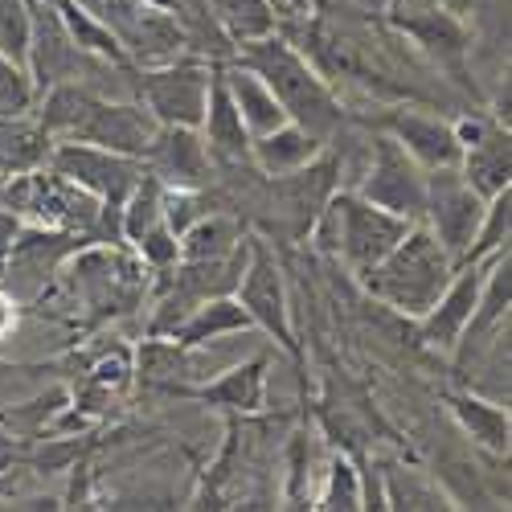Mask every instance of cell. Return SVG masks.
Segmentation results:
<instances>
[{
  "label": "cell",
  "instance_id": "cell-1",
  "mask_svg": "<svg viewBox=\"0 0 512 512\" xmlns=\"http://www.w3.org/2000/svg\"><path fill=\"white\" fill-rule=\"evenodd\" d=\"M234 58H242L250 70H259L263 82L275 91V99L283 103L287 119L304 123L324 144L345 127V107H340V99L320 78V70L295 50L287 37L271 33L263 41H250V46H242Z\"/></svg>",
  "mask_w": 512,
  "mask_h": 512
},
{
  "label": "cell",
  "instance_id": "cell-2",
  "mask_svg": "<svg viewBox=\"0 0 512 512\" xmlns=\"http://www.w3.org/2000/svg\"><path fill=\"white\" fill-rule=\"evenodd\" d=\"M451 275H455V259L447 254V246L422 222H414L386 259L361 275V283L381 308L418 320L443 295Z\"/></svg>",
  "mask_w": 512,
  "mask_h": 512
},
{
  "label": "cell",
  "instance_id": "cell-3",
  "mask_svg": "<svg viewBox=\"0 0 512 512\" xmlns=\"http://www.w3.org/2000/svg\"><path fill=\"white\" fill-rule=\"evenodd\" d=\"M410 226L414 222L365 201L357 189H336L328 197V205L320 209L312 234L320 238L324 250H332L336 259L361 279L369 267H377L406 238Z\"/></svg>",
  "mask_w": 512,
  "mask_h": 512
},
{
  "label": "cell",
  "instance_id": "cell-4",
  "mask_svg": "<svg viewBox=\"0 0 512 512\" xmlns=\"http://www.w3.org/2000/svg\"><path fill=\"white\" fill-rule=\"evenodd\" d=\"M234 300L246 308L250 324L259 328L267 340L287 353V357H300V340H295V324H291V300H287V279L283 267L275 259V250L267 238L250 234L246 246V267L234 283Z\"/></svg>",
  "mask_w": 512,
  "mask_h": 512
},
{
  "label": "cell",
  "instance_id": "cell-5",
  "mask_svg": "<svg viewBox=\"0 0 512 512\" xmlns=\"http://www.w3.org/2000/svg\"><path fill=\"white\" fill-rule=\"evenodd\" d=\"M213 66L197 54H177L173 62L160 66H144L136 70V99L148 107V115L156 123L168 127H201L205 103H209V82H213Z\"/></svg>",
  "mask_w": 512,
  "mask_h": 512
},
{
  "label": "cell",
  "instance_id": "cell-6",
  "mask_svg": "<svg viewBox=\"0 0 512 512\" xmlns=\"http://www.w3.org/2000/svg\"><path fill=\"white\" fill-rule=\"evenodd\" d=\"M91 238L82 234H66V230H50V226H21L17 242L9 246V254L0 259V287H5L13 300L25 308L33 300L46 295V287L58 279L62 263L78 246H87Z\"/></svg>",
  "mask_w": 512,
  "mask_h": 512
},
{
  "label": "cell",
  "instance_id": "cell-7",
  "mask_svg": "<svg viewBox=\"0 0 512 512\" xmlns=\"http://www.w3.org/2000/svg\"><path fill=\"white\" fill-rule=\"evenodd\" d=\"M357 193L406 222H422L426 213V168L386 132H373L369 160L357 181Z\"/></svg>",
  "mask_w": 512,
  "mask_h": 512
},
{
  "label": "cell",
  "instance_id": "cell-8",
  "mask_svg": "<svg viewBox=\"0 0 512 512\" xmlns=\"http://www.w3.org/2000/svg\"><path fill=\"white\" fill-rule=\"evenodd\" d=\"M46 168H50V173H58V177H66L70 185L87 189L103 205L119 209L123 197L132 193V185L140 181L144 160L111 152V148H99V144H82V140H54Z\"/></svg>",
  "mask_w": 512,
  "mask_h": 512
},
{
  "label": "cell",
  "instance_id": "cell-9",
  "mask_svg": "<svg viewBox=\"0 0 512 512\" xmlns=\"http://www.w3.org/2000/svg\"><path fill=\"white\" fill-rule=\"evenodd\" d=\"M484 205L488 201L463 181L459 164L431 168V173H426V213H422V226L447 246V254L455 263L463 259V250L472 246L476 226L484 218Z\"/></svg>",
  "mask_w": 512,
  "mask_h": 512
},
{
  "label": "cell",
  "instance_id": "cell-10",
  "mask_svg": "<svg viewBox=\"0 0 512 512\" xmlns=\"http://www.w3.org/2000/svg\"><path fill=\"white\" fill-rule=\"evenodd\" d=\"M459 140V173L484 201L512 189V132L492 115L451 119Z\"/></svg>",
  "mask_w": 512,
  "mask_h": 512
},
{
  "label": "cell",
  "instance_id": "cell-11",
  "mask_svg": "<svg viewBox=\"0 0 512 512\" xmlns=\"http://www.w3.org/2000/svg\"><path fill=\"white\" fill-rule=\"evenodd\" d=\"M152 132H156V119L148 115V107L140 99H107L103 91H95L66 140L99 144V148L144 160V148H148Z\"/></svg>",
  "mask_w": 512,
  "mask_h": 512
},
{
  "label": "cell",
  "instance_id": "cell-12",
  "mask_svg": "<svg viewBox=\"0 0 512 512\" xmlns=\"http://www.w3.org/2000/svg\"><path fill=\"white\" fill-rule=\"evenodd\" d=\"M402 37H410L414 46L431 58L439 70L451 78L467 74V58H472V29L467 21L447 9V5H426V9H402L390 17Z\"/></svg>",
  "mask_w": 512,
  "mask_h": 512
},
{
  "label": "cell",
  "instance_id": "cell-13",
  "mask_svg": "<svg viewBox=\"0 0 512 512\" xmlns=\"http://www.w3.org/2000/svg\"><path fill=\"white\" fill-rule=\"evenodd\" d=\"M144 168L164 189H209L213 173H218L197 127H168V123H156V132L144 148Z\"/></svg>",
  "mask_w": 512,
  "mask_h": 512
},
{
  "label": "cell",
  "instance_id": "cell-14",
  "mask_svg": "<svg viewBox=\"0 0 512 512\" xmlns=\"http://www.w3.org/2000/svg\"><path fill=\"white\" fill-rule=\"evenodd\" d=\"M492 259H496V254H492ZM492 259H484V263H459V267H455V275H451V283L443 287V295L414 320L422 345H431V349H439V353H455L467 320H472V312H476L480 287H484V271H488Z\"/></svg>",
  "mask_w": 512,
  "mask_h": 512
},
{
  "label": "cell",
  "instance_id": "cell-15",
  "mask_svg": "<svg viewBox=\"0 0 512 512\" xmlns=\"http://www.w3.org/2000/svg\"><path fill=\"white\" fill-rule=\"evenodd\" d=\"M377 132H386L390 140H398L426 173L431 168H451L459 164V140L455 127L443 115H431L422 107H394L377 119Z\"/></svg>",
  "mask_w": 512,
  "mask_h": 512
},
{
  "label": "cell",
  "instance_id": "cell-16",
  "mask_svg": "<svg viewBox=\"0 0 512 512\" xmlns=\"http://www.w3.org/2000/svg\"><path fill=\"white\" fill-rule=\"evenodd\" d=\"M267 357H250V361H234L230 369H222L218 377H205L197 386H164L177 398H193L205 406H218L226 414H259L267 406Z\"/></svg>",
  "mask_w": 512,
  "mask_h": 512
},
{
  "label": "cell",
  "instance_id": "cell-17",
  "mask_svg": "<svg viewBox=\"0 0 512 512\" xmlns=\"http://www.w3.org/2000/svg\"><path fill=\"white\" fill-rule=\"evenodd\" d=\"M508 304H512V259H508V250H500L496 259L488 263V271H484V287H480L476 312H472V320H467L459 345L451 353L459 365L476 361L492 345V340H500V328L508 324Z\"/></svg>",
  "mask_w": 512,
  "mask_h": 512
},
{
  "label": "cell",
  "instance_id": "cell-18",
  "mask_svg": "<svg viewBox=\"0 0 512 512\" xmlns=\"http://www.w3.org/2000/svg\"><path fill=\"white\" fill-rule=\"evenodd\" d=\"M201 140H205V152L213 160V168L222 164H250V132L246 123L226 91V78L222 70L213 66V82H209V103H205V115H201Z\"/></svg>",
  "mask_w": 512,
  "mask_h": 512
},
{
  "label": "cell",
  "instance_id": "cell-19",
  "mask_svg": "<svg viewBox=\"0 0 512 512\" xmlns=\"http://www.w3.org/2000/svg\"><path fill=\"white\" fill-rule=\"evenodd\" d=\"M324 148L328 144L316 132L287 119V123L250 140V168H259L267 181H279V177H291V173H300V168H308Z\"/></svg>",
  "mask_w": 512,
  "mask_h": 512
},
{
  "label": "cell",
  "instance_id": "cell-20",
  "mask_svg": "<svg viewBox=\"0 0 512 512\" xmlns=\"http://www.w3.org/2000/svg\"><path fill=\"white\" fill-rule=\"evenodd\" d=\"M455 426L463 431V439L472 443L476 451L492 455V459H508L512 451V418H508V406L496 402V398H480V394H447L443 398Z\"/></svg>",
  "mask_w": 512,
  "mask_h": 512
},
{
  "label": "cell",
  "instance_id": "cell-21",
  "mask_svg": "<svg viewBox=\"0 0 512 512\" xmlns=\"http://www.w3.org/2000/svg\"><path fill=\"white\" fill-rule=\"evenodd\" d=\"M246 332H254V324L230 291V295H209L197 308H189L177 320V328L168 332V340H177L181 349H209V345H222V340L246 336Z\"/></svg>",
  "mask_w": 512,
  "mask_h": 512
},
{
  "label": "cell",
  "instance_id": "cell-22",
  "mask_svg": "<svg viewBox=\"0 0 512 512\" xmlns=\"http://www.w3.org/2000/svg\"><path fill=\"white\" fill-rule=\"evenodd\" d=\"M218 70H222V78H226V91H230V99H234V107H238V115H242V123H246L250 140L263 136V132H271V127H279V123H287L283 103L275 99V91L263 82L259 70H250L242 58L218 62Z\"/></svg>",
  "mask_w": 512,
  "mask_h": 512
},
{
  "label": "cell",
  "instance_id": "cell-23",
  "mask_svg": "<svg viewBox=\"0 0 512 512\" xmlns=\"http://www.w3.org/2000/svg\"><path fill=\"white\" fill-rule=\"evenodd\" d=\"M54 136L37 123V115H0V173L21 177L33 168H46Z\"/></svg>",
  "mask_w": 512,
  "mask_h": 512
},
{
  "label": "cell",
  "instance_id": "cell-24",
  "mask_svg": "<svg viewBox=\"0 0 512 512\" xmlns=\"http://www.w3.org/2000/svg\"><path fill=\"white\" fill-rule=\"evenodd\" d=\"M246 238V226L242 218H234L230 209H213L205 213L201 222H193L185 234H181V259L185 263H205V259H226L234 254Z\"/></svg>",
  "mask_w": 512,
  "mask_h": 512
},
{
  "label": "cell",
  "instance_id": "cell-25",
  "mask_svg": "<svg viewBox=\"0 0 512 512\" xmlns=\"http://www.w3.org/2000/svg\"><path fill=\"white\" fill-rule=\"evenodd\" d=\"M209 13L218 17V25L226 29V37L234 46H250V41H263L271 33H279V5L275 0H205Z\"/></svg>",
  "mask_w": 512,
  "mask_h": 512
},
{
  "label": "cell",
  "instance_id": "cell-26",
  "mask_svg": "<svg viewBox=\"0 0 512 512\" xmlns=\"http://www.w3.org/2000/svg\"><path fill=\"white\" fill-rule=\"evenodd\" d=\"M381 496H386V508H414V512L418 508H459L455 496L435 476L418 472V467H402V463H390L381 472Z\"/></svg>",
  "mask_w": 512,
  "mask_h": 512
},
{
  "label": "cell",
  "instance_id": "cell-27",
  "mask_svg": "<svg viewBox=\"0 0 512 512\" xmlns=\"http://www.w3.org/2000/svg\"><path fill=\"white\" fill-rule=\"evenodd\" d=\"M54 9H58V17H62L70 41H74V46L87 54V58H99V62H111V66H132V62H127V54H123V46H119V37H115L95 13L82 9L78 0H54Z\"/></svg>",
  "mask_w": 512,
  "mask_h": 512
},
{
  "label": "cell",
  "instance_id": "cell-28",
  "mask_svg": "<svg viewBox=\"0 0 512 512\" xmlns=\"http://www.w3.org/2000/svg\"><path fill=\"white\" fill-rule=\"evenodd\" d=\"M156 222H164V185L144 168L140 181L132 185V193H127L123 205H119V238H123V246H132Z\"/></svg>",
  "mask_w": 512,
  "mask_h": 512
},
{
  "label": "cell",
  "instance_id": "cell-29",
  "mask_svg": "<svg viewBox=\"0 0 512 512\" xmlns=\"http://www.w3.org/2000/svg\"><path fill=\"white\" fill-rule=\"evenodd\" d=\"M365 472L349 459V455H332L324 484L316 492L312 508H328V512H361L365 508Z\"/></svg>",
  "mask_w": 512,
  "mask_h": 512
},
{
  "label": "cell",
  "instance_id": "cell-30",
  "mask_svg": "<svg viewBox=\"0 0 512 512\" xmlns=\"http://www.w3.org/2000/svg\"><path fill=\"white\" fill-rule=\"evenodd\" d=\"M508 234H512V189L488 197L484 218H480V226H476V238H472V246L463 250L459 263H484V259H492V254L508 250ZM459 263H455V267H459Z\"/></svg>",
  "mask_w": 512,
  "mask_h": 512
},
{
  "label": "cell",
  "instance_id": "cell-31",
  "mask_svg": "<svg viewBox=\"0 0 512 512\" xmlns=\"http://www.w3.org/2000/svg\"><path fill=\"white\" fill-rule=\"evenodd\" d=\"M213 209H222V201L209 189H164V226L177 238Z\"/></svg>",
  "mask_w": 512,
  "mask_h": 512
},
{
  "label": "cell",
  "instance_id": "cell-32",
  "mask_svg": "<svg viewBox=\"0 0 512 512\" xmlns=\"http://www.w3.org/2000/svg\"><path fill=\"white\" fill-rule=\"evenodd\" d=\"M127 250H132L152 275H160V271H168V267H177V263H181V238L168 230L164 222H156L152 230H144Z\"/></svg>",
  "mask_w": 512,
  "mask_h": 512
},
{
  "label": "cell",
  "instance_id": "cell-33",
  "mask_svg": "<svg viewBox=\"0 0 512 512\" xmlns=\"http://www.w3.org/2000/svg\"><path fill=\"white\" fill-rule=\"evenodd\" d=\"M33 103H37V95H33L29 70L0 54V115H25V111H33Z\"/></svg>",
  "mask_w": 512,
  "mask_h": 512
},
{
  "label": "cell",
  "instance_id": "cell-34",
  "mask_svg": "<svg viewBox=\"0 0 512 512\" xmlns=\"http://www.w3.org/2000/svg\"><path fill=\"white\" fill-rule=\"evenodd\" d=\"M132 377H136V353L123 349V345H111V349L95 361V369H91V381H95L99 390H107V394L132 386Z\"/></svg>",
  "mask_w": 512,
  "mask_h": 512
},
{
  "label": "cell",
  "instance_id": "cell-35",
  "mask_svg": "<svg viewBox=\"0 0 512 512\" xmlns=\"http://www.w3.org/2000/svg\"><path fill=\"white\" fill-rule=\"evenodd\" d=\"M17 463H25V443H21V435L9 431V422L0 418V472H9Z\"/></svg>",
  "mask_w": 512,
  "mask_h": 512
},
{
  "label": "cell",
  "instance_id": "cell-36",
  "mask_svg": "<svg viewBox=\"0 0 512 512\" xmlns=\"http://www.w3.org/2000/svg\"><path fill=\"white\" fill-rule=\"evenodd\" d=\"M21 218H17V213L13 209H0V259H5V254H9V246L17 242V234H21Z\"/></svg>",
  "mask_w": 512,
  "mask_h": 512
},
{
  "label": "cell",
  "instance_id": "cell-37",
  "mask_svg": "<svg viewBox=\"0 0 512 512\" xmlns=\"http://www.w3.org/2000/svg\"><path fill=\"white\" fill-rule=\"evenodd\" d=\"M17 312H21V304L13 300V295H9L5 287H0V336H5V332L17 324Z\"/></svg>",
  "mask_w": 512,
  "mask_h": 512
},
{
  "label": "cell",
  "instance_id": "cell-38",
  "mask_svg": "<svg viewBox=\"0 0 512 512\" xmlns=\"http://www.w3.org/2000/svg\"><path fill=\"white\" fill-rule=\"evenodd\" d=\"M275 5H287V9H300V13H308L312 0H275Z\"/></svg>",
  "mask_w": 512,
  "mask_h": 512
},
{
  "label": "cell",
  "instance_id": "cell-39",
  "mask_svg": "<svg viewBox=\"0 0 512 512\" xmlns=\"http://www.w3.org/2000/svg\"><path fill=\"white\" fill-rule=\"evenodd\" d=\"M5 189H9V177L0 173V209H5Z\"/></svg>",
  "mask_w": 512,
  "mask_h": 512
}]
</instances>
